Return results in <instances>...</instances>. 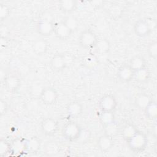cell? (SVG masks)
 <instances>
[{
  "label": "cell",
  "mask_w": 157,
  "mask_h": 157,
  "mask_svg": "<svg viewBox=\"0 0 157 157\" xmlns=\"http://www.w3.org/2000/svg\"><path fill=\"white\" fill-rule=\"evenodd\" d=\"M126 142L131 151L135 153H140L146 148L148 144V139L145 133L138 131Z\"/></svg>",
  "instance_id": "cell-1"
},
{
  "label": "cell",
  "mask_w": 157,
  "mask_h": 157,
  "mask_svg": "<svg viewBox=\"0 0 157 157\" xmlns=\"http://www.w3.org/2000/svg\"><path fill=\"white\" fill-rule=\"evenodd\" d=\"M82 129L81 126L76 122L69 121L63 126L61 133L65 139L73 142L78 140Z\"/></svg>",
  "instance_id": "cell-2"
},
{
  "label": "cell",
  "mask_w": 157,
  "mask_h": 157,
  "mask_svg": "<svg viewBox=\"0 0 157 157\" xmlns=\"http://www.w3.org/2000/svg\"><path fill=\"white\" fill-rule=\"evenodd\" d=\"M98 38L96 34L91 29L82 31L78 38L80 45L85 49L93 48Z\"/></svg>",
  "instance_id": "cell-3"
},
{
  "label": "cell",
  "mask_w": 157,
  "mask_h": 157,
  "mask_svg": "<svg viewBox=\"0 0 157 157\" xmlns=\"http://www.w3.org/2000/svg\"><path fill=\"white\" fill-rule=\"evenodd\" d=\"M98 106L101 112H114L117 106V101L112 94H104L99 99Z\"/></svg>",
  "instance_id": "cell-4"
},
{
  "label": "cell",
  "mask_w": 157,
  "mask_h": 157,
  "mask_svg": "<svg viewBox=\"0 0 157 157\" xmlns=\"http://www.w3.org/2000/svg\"><path fill=\"white\" fill-rule=\"evenodd\" d=\"M58 123L53 118L47 117L44 118L40 123L42 132L46 136H52L55 135L58 130Z\"/></svg>",
  "instance_id": "cell-5"
},
{
  "label": "cell",
  "mask_w": 157,
  "mask_h": 157,
  "mask_svg": "<svg viewBox=\"0 0 157 157\" xmlns=\"http://www.w3.org/2000/svg\"><path fill=\"white\" fill-rule=\"evenodd\" d=\"M58 98V93L57 91L52 87H45L40 91V99L45 105H53L56 102Z\"/></svg>",
  "instance_id": "cell-6"
},
{
  "label": "cell",
  "mask_w": 157,
  "mask_h": 157,
  "mask_svg": "<svg viewBox=\"0 0 157 157\" xmlns=\"http://www.w3.org/2000/svg\"><path fill=\"white\" fill-rule=\"evenodd\" d=\"M36 30L43 36H49L54 32V23L48 19L40 20L37 23Z\"/></svg>",
  "instance_id": "cell-7"
},
{
  "label": "cell",
  "mask_w": 157,
  "mask_h": 157,
  "mask_svg": "<svg viewBox=\"0 0 157 157\" xmlns=\"http://www.w3.org/2000/svg\"><path fill=\"white\" fill-rule=\"evenodd\" d=\"M56 36L60 40H66L69 38L73 32L62 21L54 23V32Z\"/></svg>",
  "instance_id": "cell-8"
},
{
  "label": "cell",
  "mask_w": 157,
  "mask_h": 157,
  "mask_svg": "<svg viewBox=\"0 0 157 157\" xmlns=\"http://www.w3.org/2000/svg\"><path fill=\"white\" fill-rule=\"evenodd\" d=\"M151 29L148 25L145 19H140L137 21L134 25V31L136 35L140 37L148 36L151 32Z\"/></svg>",
  "instance_id": "cell-9"
},
{
  "label": "cell",
  "mask_w": 157,
  "mask_h": 157,
  "mask_svg": "<svg viewBox=\"0 0 157 157\" xmlns=\"http://www.w3.org/2000/svg\"><path fill=\"white\" fill-rule=\"evenodd\" d=\"M67 64L66 57L63 53H56L50 59V66L55 71H61L64 69Z\"/></svg>",
  "instance_id": "cell-10"
},
{
  "label": "cell",
  "mask_w": 157,
  "mask_h": 157,
  "mask_svg": "<svg viewBox=\"0 0 157 157\" xmlns=\"http://www.w3.org/2000/svg\"><path fill=\"white\" fill-rule=\"evenodd\" d=\"M134 72V71L129 64H124L119 67L117 71V77L123 82H129L133 79Z\"/></svg>",
  "instance_id": "cell-11"
},
{
  "label": "cell",
  "mask_w": 157,
  "mask_h": 157,
  "mask_svg": "<svg viewBox=\"0 0 157 157\" xmlns=\"http://www.w3.org/2000/svg\"><path fill=\"white\" fill-rule=\"evenodd\" d=\"M4 83L6 88L10 92L16 91L21 85L20 78L15 74L7 75L4 81Z\"/></svg>",
  "instance_id": "cell-12"
},
{
  "label": "cell",
  "mask_w": 157,
  "mask_h": 157,
  "mask_svg": "<svg viewBox=\"0 0 157 157\" xmlns=\"http://www.w3.org/2000/svg\"><path fill=\"white\" fill-rule=\"evenodd\" d=\"M83 110V105L77 101L69 102L66 107V111L68 115L73 118L78 117Z\"/></svg>",
  "instance_id": "cell-13"
},
{
  "label": "cell",
  "mask_w": 157,
  "mask_h": 157,
  "mask_svg": "<svg viewBox=\"0 0 157 157\" xmlns=\"http://www.w3.org/2000/svg\"><path fill=\"white\" fill-rule=\"evenodd\" d=\"M97 144L98 148L102 152H107L109 151L113 145V138L104 134L98 138Z\"/></svg>",
  "instance_id": "cell-14"
},
{
  "label": "cell",
  "mask_w": 157,
  "mask_h": 157,
  "mask_svg": "<svg viewBox=\"0 0 157 157\" xmlns=\"http://www.w3.org/2000/svg\"><path fill=\"white\" fill-rule=\"evenodd\" d=\"M32 48L36 55L41 56L47 53L48 48V43L44 39H39L33 43Z\"/></svg>",
  "instance_id": "cell-15"
},
{
  "label": "cell",
  "mask_w": 157,
  "mask_h": 157,
  "mask_svg": "<svg viewBox=\"0 0 157 157\" xmlns=\"http://www.w3.org/2000/svg\"><path fill=\"white\" fill-rule=\"evenodd\" d=\"M110 47L111 45L109 40L105 38H101L98 39L93 49L98 54L105 55L109 52Z\"/></svg>",
  "instance_id": "cell-16"
},
{
  "label": "cell",
  "mask_w": 157,
  "mask_h": 157,
  "mask_svg": "<svg viewBox=\"0 0 157 157\" xmlns=\"http://www.w3.org/2000/svg\"><path fill=\"white\" fill-rule=\"evenodd\" d=\"M150 76V71L147 67H145L134 71L133 79H134L136 82L139 83H144L148 81Z\"/></svg>",
  "instance_id": "cell-17"
},
{
  "label": "cell",
  "mask_w": 157,
  "mask_h": 157,
  "mask_svg": "<svg viewBox=\"0 0 157 157\" xmlns=\"http://www.w3.org/2000/svg\"><path fill=\"white\" fill-rule=\"evenodd\" d=\"M151 101L152 99L148 94L141 93L136 96L134 103L137 107L140 109L144 110Z\"/></svg>",
  "instance_id": "cell-18"
},
{
  "label": "cell",
  "mask_w": 157,
  "mask_h": 157,
  "mask_svg": "<svg viewBox=\"0 0 157 157\" xmlns=\"http://www.w3.org/2000/svg\"><path fill=\"white\" fill-rule=\"evenodd\" d=\"M60 10L65 13H71L77 8V1L75 0H61L58 2Z\"/></svg>",
  "instance_id": "cell-19"
},
{
  "label": "cell",
  "mask_w": 157,
  "mask_h": 157,
  "mask_svg": "<svg viewBox=\"0 0 157 157\" xmlns=\"http://www.w3.org/2000/svg\"><path fill=\"white\" fill-rule=\"evenodd\" d=\"M128 64L135 71L146 67V61L144 57L140 55H136L131 58Z\"/></svg>",
  "instance_id": "cell-20"
},
{
  "label": "cell",
  "mask_w": 157,
  "mask_h": 157,
  "mask_svg": "<svg viewBox=\"0 0 157 157\" xmlns=\"http://www.w3.org/2000/svg\"><path fill=\"white\" fill-rule=\"evenodd\" d=\"M138 131L139 130L134 125L131 123H128L124 126L121 132V136L126 141H127L131 139L136 133H137Z\"/></svg>",
  "instance_id": "cell-21"
},
{
  "label": "cell",
  "mask_w": 157,
  "mask_h": 157,
  "mask_svg": "<svg viewBox=\"0 0 157 157\" xmlns=\"http://www.w3.org/2000/svg\"><path fill=\"white\" fill-rule=\"evenodd\" d=\"M60 150L59 144L55 141H50L46 143L44 147V151L48 156L56 155Z\"/></svg>",
  "instance_id": "cell-22"
},
{
  "label": "cell",
  "mask_w": 157,
  "mask_h": 157,
  "mask_svg": "<svg viewBox=\"0 0 157 157\" xmlns=\"http://www.w3.org/2000/svg\"><path fill=\"white\" fill-rule=\"evenodd\" d=\"M82 63L87 69H93L98 65L99 61L95 55L88 54L83 58Z\"/></svg>",
  "instance_id": "cell-23"
},
{
  "label": "cell",
  "mask_w": 157,
  "mask_h": 157,
  "mask_svg": "<svg viewBox=\"0 0 157 157\" xmlns=\"http://www.w3.org/2000/svg\"><path fill=\"white\" fill-rule=\"evenodd\" d=\"M146 117L150 120H155L157 117V104L156 102L152 101L144 110Z\"/></svg>",
  "instance_id": "cell-24"
},
{
  "label": "cell",
  "mask_w": 157,
  "mask_h": 157,
  "mask_svg": "<svg viewBox=\"0 0 157 157\" xmlns=\"http://www.w3.org/2000/svg\"><path fill=\"white\" fill-rule=\"evenodd\" d=\"M103 129L105 134L113 138L118 134L119 132V126L115 121L111 123L103 126Z\"/></svg>",
  "instance_id": "cell-25"
},
{
  "label": "cell",
  "mask_w": 157,
  "mask_h": 157,
  "mask_svg": "<svg viewBox=\"0 0 157 157\" xmlns=\"http://www.w3.org/2000/svg\"><path fill=\"white\" fill-rule=\"evenodd\" d=\"M62 21L74 33L79 27V21L77 18L72 15L66 16Z\"/></svg>",
  "instance_id": "cell-26"
},
{
  "label": "cell",
  "mask_w": 157,
  "mask_h": 157,
  "mask_svg": "<svg viewBox=\"0 0 157 157\" xmlns=\"http://www.w3.org/2000/svg\"><path fill=\"white\" fill-rule=\"evenodd\" d=\"M99 121L102 126L115 121L113 112H101L99 115Z\"/></svg>",
  "instance_id": "cell-27"
},
{
  "label": "cell",
  "mask_w": 157,
  "mask_h": 157,
  "mask_svg": "<svg viewBox=\"0 0 157 157\" xmlns=\"http://www.w3.org/2000/svg\"><path fill=\"white\" fill-rule=\"evenodd\" d=\"M40 140L37 137H31L26 141V149L32 152L37 151L40 148Z\"/></svg>",
  "instance_id": "cell-28"
},
{
  "label": "cell",
  "mask_w": 157,
  "mask_h": 157,
  "mask_svg": "<svg viewBox=\"0 0 157 157\" xmlns=\"http://www.w3.org/2000/svg\"><path fill=\"white\" fill-rule=\"evenodd\" d=\"M12 151L11 144L4 139L1 138L0 140V156L3 157Z\"/></svg>",
  "instance_id": "cell-29"
},
{
  "label": "cell",
  "mask_w": 157,
  "mask_h": 157,
  "mask_svg": "<svg viewBox=\"0 0 157 157\" xmlns=\"http://www.w3.org/2000/svg\"><path fill=\"white\" fill-rule=\"evenodd\" d=\"M147 52L148 56L156 59L157 58V42L156 40H153L150 42L147 48Z\"/></svg>",
  "instance_id": "cell-30"
},
{
  "label": "cell",
  "mask_w": 157,
  "mask_h": 157,
  "mask_svg": "<svg viewBox=\"0 0 157 157\" xmlns=\"http://www.w3.org/2000/svg\"><path fill=\"white\" fill-rule=\"evenodd\" d=\"M0 5V19L1 21H2L9 16L10 13V9L6 4H1Z\"/></svg>",
  "instance_id": "cell-31"
},
{
  "label": "cell",
  "mask_w": 157,
  "mask_h": 157,
  "mask_svg": "<svg viewBox=\"0 0 157 157\" xmlns=\"http://www.w3.org/2000/svg\"><path fill=\"white\" fill-rule=\"evenodd\" d=\"M90 137H91L90 131L86 129H82L80 132V136L77 140L81 143H85L90 140Z\"/></svg>",
  "instance_id": "cell-32"
},
{
  "label": "cell",
  "mask_w": 157,
  "mask_h": 157,
  "mask_svg": "<svg viewBox=\"0 0 157 157\" xmlns=\"http://www.w3.org/2000/svg\"><path fill=\"white\" fill-rule=\"evenodd\" d=\"M9 110V104L8 102L4 100L1 99L0 100V116L2 117L7 113Z\"/></svg>",
  "instance_id": "cell-33"
},
{
  "label": "cell",
  "mask_w": 157,
  "mask_h": 157,
  "mask_svg": "<svg viewBox=\"0 0 157 157\" xmlns=\"http://www.w3.org/2000/svg\"><path fill=\"white\" fill-rule=\"evenodd\" d=\"M0 44H1V50L4 49L5 47L8 45L7 37H0Z\"/></svg>",
  "instance_id": "cell-34"
}]
</instances>
